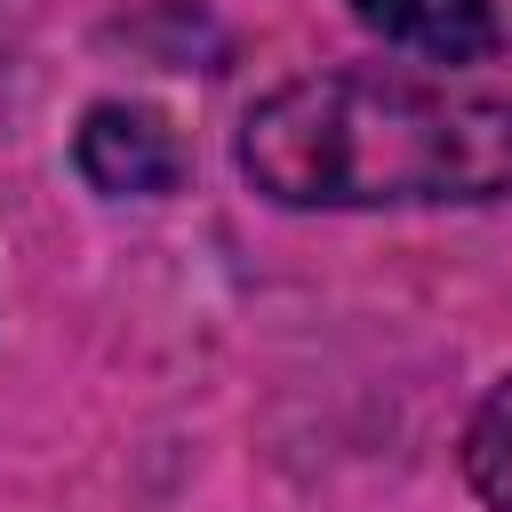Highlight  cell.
<instances>
[{
	"instance_id": "obj_3",
	"label": "cell",
	"mask_w": 512,
	"mask_h": 512,
	"mask_svg": "<svg viewBox=\"0 0 512 512\" xmlns=\"http://www.w3.org/2000/svg\"><path fill=\"white\" fill-rule=\"evenodd\" d=\"M352 16L416 56H440V64H472V56H496V8L488 0H352Z\"/></svg>"
},
{
	"instance_id": "obj_1",
	"label": "cell",
	"mask_w": 512,
	"mask_h": 512,
	"mask_svg": "<svg viewBox=\"0 0 512 512\" xmlns=\"http://www.w3.org/2000/svg\"><path fill=\"white\" fill-rule=\"evenodd\" d=\"M240 168L280 208H432L512 192V88L320 72L240 120Z\"/></svg>"
},
{
	"instance_id": "obj_4",
	"label": "cell",
	"mask_w": 512,
	"mask_h": 512,
	"mask_svg": "<svg viewBox=\"0 0 512 512\" xmlns=\"http://www.w3.org/2000/svg\"><path fill=\"white\" fill-rule=\"evenodd\" d=\"M464 472H472V488H480L496 512H512V376L480 400V416H472V432H464Z\"/></svg>"
},
{
	"instance_id": "obj_2",
	"label": "cell",
	"mask_w": 512,
	"mask_h": 512,
	"mask_svg": "<svg viewBox=\"0 0 512 512\" xmlns=\"http://www.w3.org/2000/svg\"><path fill=\"white\" fill-rule=\"evenodd\" d=\"M176 168H184V152H176L168 120L144 112V104H96V112L80 120V176H88L96 192H112V200H152V192L176 184Z\"/></svg>"
}]
</instances>
